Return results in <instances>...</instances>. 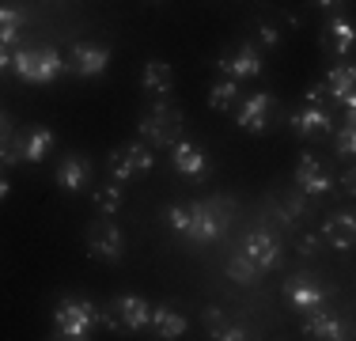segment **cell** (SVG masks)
I'll return each mask as SVG.
<instances>
[{
  "instance_id": "obj_1",
  "label": "cell",
  "mask_w": 356,
  "mask_h": 341,
  "mask_svg": "<svg viewBox=\"0 0 356 341\" xmlns=\"http://www.w3.org/2000/svg\"><path fill=\"white\" fill-rule=\"evenodd\" d=\"M232 209H235V201H227V198L186 201V205H171V209H167V224H171L178 235L193 239V243H213V239H220L227 232Z\"/></svg>"
},
{
  "instance_id": "obj_2",
  "label": "cell",
  "mask_w": 356,
  "mask_h": 341,
  "mask_svg": "<svg viewBox=\"0 0 356 341\" xmlns=\"http://www.w3.org/2000/svg\"><path fill=\"white\" fill-rule=\"evenodd\" d=\"M12 72L23 84H54L57 76L72 72L69 57H61L49 46H31V49H15L12 54Z\"/></svg>"
},
{
  "instance_id": "obj_3",
  "label": "cell",
  "mask_w": 356,
  "mask_h": 341,
  "mask_svg": "<svg viewBox=\"0 0 356 341\" xmlns=\"http://www.w3.org/2000/svg\"><path fill=\"white\" fill-rule=\"evenodd\" d=\"M137 133L148 148H171L175 141L186 136V114L175 106H167V102H159V106H152L137 122Z\"/></svg>"
},
{
  "instance_id": "obj_4",
  "label": "cell",
  "mask_w": 356,
  "mask_h": 341,
  "mask_svg": "<svg viewBox=\"0 0 356 341\" xmlns=\"http://www.w3.org/2000/svg\"><path fill=\"white\" fill-rule=\"evenodd\" d=\"M95 322H99V307H91L88 300H61V307L54 311V338L83 341L91 338Z\"/></svg>"
},
{
  "instance_id": "obj_5",
  "label": "cell",
  "mask_w": 356,
  "mask_h": 341,
  "mask_svg": "<svg viewBox=\"0 0 356 341\" xmlns=\"http://www.w3.org/2000/svg\"><path fill=\"white\" fill-rule=\"evenodd\" d=\"M156 167V152L148 148L144 141H133V144H122V148H114L106 156V170H110V182L125 186L133 182L137 175H144V170Z\"/></svg>"
},
{
  "instance_id": "obj_6",
  "label": "cell",
  "mask_w": 356,
  "mask_h": 341,
  "mask_svg": "<svg viewBox=\"0 0 356 341\" xmlns=\"http://www.w3.org/2000/svg\"><path fill=\"white\" fill-rule=\"evenodd\" d=\"M88 254L99 262H122L125 235L114 224V216H99L95 224H88Z\"/></svg>"
},
{
  "instance_id": "obj_7",
  "label": "cell",
  "mask_w": 356,
  "mask_h": 341,
  "mask_svg": "<svg viewBox=\"0 0 356 341\" xmlns=\"http://www.w3.org/2000/svg\"><path fill=\"white\" fill-rule=\"evenodd\" d=\"M216 68L227 80H254V76H261V49L254 42H239V46L220 54Z\"/></svg>"
},
{
  "instance_id": "obj_8",
  "label": "cell",
  "mask_w": 356,
  "mask_h": 341,
  "mask_svg": "<svg viewBox=\"0 0 356 341\" xmlns=\"http://www.w3.org/2000/svg\"><path fill=\"white\" fill-rule=\"evenodd\" d=\"M273 110H277V99L269 91H254L243 102H235V122L247 133H266L269 122H273Z\"/></svg>"
},
{
  "instance_id": "obj_9",
  "label": "cell",
  "mask_w": 356,
  "mask_h": 341,
  "mask_svg": "<svg viewBox=\"0 0 356 341\" xmlns=\"http://www.w3.org/2000/svg\"><path fill=\"white\" fill-rule=\"evenodd\" d=\"M296 190L307 193V198L334 193V175H330L315 156H300V164H296Z\"/></svg>"
},
{
  "instance_id": "obj_10",
  "label": "cell",
  "mask_w": 356,
  "mask_h": 341,
  "mask_svg": "<svg viewBox=\"0 0 356 341\" xmlns=\"http://www.w3.org/2000/svg\"><path fill=\"white\" fill-rule=\"evenodd\" d=\"M288 125H292V133L296 136H330L334 133V110L330 106H303V110H296L292 118H288Z\"/></svg>"
},
{
  "instance_id": "obj_11",
  "label": "cell",
  "mask_w": 356,
  "mask_h": 341,
  "mask_svg": "<svg viewBox=\"0 0 356 341\" xmlns=\"http://www.w3.org/2000/svg\"><path fill=\"white\" fill-rule=\"evenodd\" d=\"M69 68L76 76H103L110 68V49L106 46H91V42H76L69 49Z\"/></svg>"
},
{
  "instance_id": "obj_12",
  "label": "cell",
  "mask_w": 356,
  "mask_h": 341,
  "mask_svg": "<svg viewBox=\"0 0 356 341\" xmlns=\"http://www.w3.org/2000/svg\"><path fill=\"white\" fill-rule=\"evenodd\" d=\"M171 167L186 178H205L209 175V156H205L201 144H193V141L182 136V141L171 144Z\"/></svg>"
},
{
  "instance_id": "obj_13",
  "label": "cell",
  "mask_w": 356,
  "mask_h": 341,
  "mask_svg": "<svg viewBox=\"0 0 356 341\" xmlns=\"http://www.w3.org/2000/svg\"><path fill=\"white\" fill-rule=\"evenodd\" d=\"M243 254L254 262L258 269H277L284 262V254H281V243H277L269 232H250L247 239H243Z\"/></svg>"
},
{
  "instance_id": "obj_14",
  "label": "cell",
  "mask_w": 356,
  "mask_h": 341,
  "mask_svg": "<svg viewBox=\"0 0 356 341\" xmlns=\"http://www.w3.org/2000/svg\"><path fill=\"white\" fill-rule=\"evenodd\" d=\"M110 307H114V315H118V326H125V330H144L148 326V319H152V303L144 300V296H133V292H125V296H114L110 300Z\"/></svg>"
},
{
  "instance_id": "obj_15",
  "label": "cell",
  "mask_w": 356,
  "mask_h": 341,
  "mask_svg": "<svg viewBox=\"0 0 356 341\" xmlns=\"http://www.w3.org/2000/svg\"><path fill=\"white\" fill-rule=\"evenodd\" d=\"M57 186H61L65 193L91 190V164L80 156V152H69V156L57 164Z\"/></svg>"
},
{
  "instance_id": "obj_16",
  "label": "cell",
  "mask_w": 356,
  "mask_h": 341,
  "mask_svg": "<svg viewBox=\"0 0 356 341\" xmlns=\"http://www.w3.org/2000/svg\"><path fill=\"white\" fill-rule=\"evenodd\" d=\"M322 91H326V102H337V106L349 110L353 118V106H356V95H353V65H334L322 80Z\"/></svg>"
},
{
  "instance_id": "obj_17",
  "label": "cell",
  "mask_w": 356,
  "mask_h": 341,
  "mask_svg": "<svg viewBox=\"0 0 356 341\" xmlns=\"http://www.w3.org/2000/svg\"><path fill=\"white\" fill-rule=\"evenodd\" d=\"M356 239V216L353 212H334V216H326V224H322V243L334 246V251H349Z\"/></svg>"
},
{
  "instance_id": "obj_18",
  "label": "cell",
  "mask_w": 356,
  "mask_h": 341,
  "mask_svg": "<svg viewBox=\"0 0 356 341\" xmlns=\"http://www.w3.org/2000/svg\"><path fill=\"white\" fill-rule=\"evenodd\" d=\"M284 296H288V303H292L296 311H311V307L326 303V288H318L315 280H307V277H292L284 285Z\"/></svg>"
},
{
  "instance_id": "obj_19",
  "label": "cell",
  "mask_w": 356,
  "mask_h": 341,
  "mask_svg": "<svg viewBox=\"0 0 356 341\" xmlns=\"http://www.w3.org/2000/svg\"><path fill=\"white\" fill-rule=\"evenodd\" d=\"M54 144H57V136H54L49 125H31V129L19 136V152H23V159H31V164H42V159L54 152Z\"/></svg>"
},
{
  "instance_id": "obj_20",
  "label": "cell",
  "mask_w": 356,
  "mask_h": 341,
  "mask_svg": "<svg viewBox=\"0 0 356 341\" xmlns=\"http://www.w3.org/2000/svg\"><path fill=\"white\" fill-rule=\"evenodd\" d=\"M303 334H307V338H318V341L349 338V334H345V326H341V319H337V315L318 311V307H311V315L303 319Z\"/></svg>"
},
{
  "instance_id": "obj_21",
  "label": "cell",
  "mask_w": 356,
  "mask_h": 341,
  "mask_svg": "<svg viewBox=\"0 0 356 341\" xmlns=\"http://www.w3.org/2000/svg\"><path fill=\"white\" fill-rule=\"evenodd\" d=\"M353 23L345 19V15H330L326 19V46L334 49L337 57H349L353 54Z\"/></svg>"
},
{
  "instance_id": "obj_22",
  "label": "cell",
  "mask_w": 356,
  "mask_h": 341,
  "mask_svg": "<svg viewBox=\"0 0 356 341\" xmlns=\"http://www.w3.org/2000/svg\"><path fill=\"white\" fill-rule=\"evenodd\" d=\"M152 330H156L159 341H175L186 334V319L178 311H171V307H152Z\"/></svg>"
},
{
  "instance_id": "obj_23",
  "label": "cell",
  "mask_w": 356,
  "mask_h": 341,
  "mask_svg": "<svg viewBox=\"0 0 356 341\" xmlns=\"http://www.w3.org/2000/svg\"><path fill=\"white\" fill-rule=\"evenodd\" d=\"M23 31H27V12L19 4H0V42L15 46Z\"/></svg>"
},
{
  "instance_id": "obj_24",
  "label": "cell",
  "mask_w": 356,
  "mask_h": 341,
  "mask_svg": "<svg viewBox=\"0 0 356 341\" xmlns=\"http://www.w3.org/2000/svg\"><path fill=\"white\" fill-rule=\"evenodd\" d=\"M140 84H144V91H152V95L163 99L167 91H171V84H175L171 65H167V61H148V65H144V72H140Z\"/></svg>"
},
{
  "instance_id": "obj_25",
  "label": "cell",
  "mask_w": 356,
  "mask_h": 341,
  "mask_svg": "<svg viewBox=\"0 0 356 341\" xmlns=\"http://www.w3.org/2000/svg\"><path fill=\"white\" fill-rule=\"evenodd\" d=\"M235 102H239V80H220V84H213V88H209V106L213 110H220V114H224V110H235Z\"/></svg>"
},
{
  "instance_id": "obj_26",
  "label": "cell",
  "mask_w": 356,
  "mask_h": 341,
  "mask_svg": "<svg viewBox=\"0 0 356 341\" xmlns=\"http://www.w3.org/2000/svg\"><path fill=\"white\" fill-rule=\"evenodd\" d=\"M334 136V156L337 159H345V164H353V152H356V133H353V118L341 125V129H334L330 133Z\"/></svg>"
},
{
  "instance_id": "obj_27",
  "label": "cell",
  "mask_w": 356,
  "mask_h": 341,
  "mask_svg": "<svg viewBox=\"0 0 356 341\" xmlns=\"http://www.w3.org/2000/svg\"><path fill=\"white\" fill-rule=\"evenodd\" d=\"M227 277L239 280V285H254V280H258V266H254L247 254H235V258L227 262Z\"/></svg>"
},
{
  "instance_id": "obj_28",
  "label": "cell",
  "mask_w": 356,
  "mask_h": 341,
  "mask_svg": "<svg viewBox=\"0 0 356 341\" xmlns=\"http://www.w3.org/2000/svg\"><path fill=\"white\" fill-rule=\"evenodd\" d=\"M95 205H99V212L103 216H114L118 209H122V186H103V190H95Z\"/></svg>"
},
{
  "instance_id": "obj_29",
  "label": "cell",
  "mask_w": 356,
  "mask_h": 341,
  "mask_svg": "<svg viewBox=\"0 0 356 341\" xmlns=\"http://www.w3.org/2000/svg\"><path fill=\"white\" fill-rule=\"evenodd\" d=\"M303 216H307V193L296 190L292 198H288V201L281 205V220H284V224H300Z\"/></svg>"
},
{
  "instance_id": "obj_30",
  "label": "cell",
  "mask_w": 356,
  "mask_h": 341,
  "mask_svg": "<svg viewBox=\"0 0 356 341\" xmlns=\"http://www.w3.org/2000/svg\"><path fill=\"white\" fill-rule=\"evenodd\" d=\"M213 338L216 341H250L254 334L247 326H227V322H220V326H213Z\"/></svg>"
},
{
  "instance_id": "obj_31",
  "label": "cell",
  "mask_w": 356,
  "mask_h": 341,
  "mask_svg": "<svg viewBox=\"0 0 356 341\" xmlns=\"http://www.w3.org/2000/svg\"><path fill=\"white\" fill-rule=\"evenodd\" d=\"M322 235H300V243H296V251L303 254V258H315V254H322Z\"/></svg>"
},
{
  "instance_id": "obj_32",
  "label": "cell",
  "mask_w": 356,
  "mask_h": 341,
  "mask_svg": "<svg viewBox=\"0 0 356 341\" xmlns=\"http://www.w3.org/2000/svg\"><path fill=\"white\" fill-rule=\"evenodd\" d=\"M8 141H15V125H12V114L0 110V144H8Z\"/></svg>"
},
{
  "instance_id": "obj_33",
  "label": "cell",
  "mask_w": 356,
  "mask_h": 341,
  "mask_svg": "<svg viewBox=\"0 0 356 341\" xmlns=\"http://www.w3.org/2000/svg\"><path fill=\"white\" fill-rule=\"evenodd\" d=\"M303 99H307L311 106H330V102H326V91H322V84H315V88H307V91H303Z\"/></svg>"
},
{
  "instance_id": "obj_34",
  "label": "cell",
  "mask_w": 356,
  "mask_h": 341,
  "mask_svg": "<svg viewBox=\"0 0 356 341\" xmlns=\"http://www.w3.org/2000/svg\"><path fill=\"white\" fill-rule=\"evenodd\" d=\"M261 42H266V46H281V31L273 27V23H261Z\"/></svg>"
},
{
  "instance_id": "obj_35",
  "label": "cell",
  "mask_w": 356,
  "mask_h": 341,
  "mask_svg": "<svg viewBox=\"0 0 356 341\" xmlns=\"http://www.w3.org/2000/svg\"><path fill=\"white\" fill-rule=\"evenodd\" d=\"M334 182H341V193H345V198H353V190H356V175H353V167L345 170L341 178H334Z\"/></svg>"
},
{
  "instance_id": "obj_36",
  "label": "cell",
  "mask_w": 356,
  "mask_h": 341,
  "mask_svg": "<svg viewBox=\"0 0 356 341\" xmlns=\"http://www.w3.org/2000/svg\"><path fill=\"white\" fill-rule=\"evenodd\" d=\"M0 72H12V46L0 42Z\"/></svg>"
},
{
  "instance_id": "obj_37",
  "label": "cell",
  "mask_w": 356,
  "mask_h": 341,
  "mask_svg": "<svg viewBox=\"0 0 356 341\" xmlns=\"http://www.w3.org/2000/svg\"><path fill=\"white\" fill-rule=\"evenodd\" d=\"M341 4H345V0H315V8H322V12H326V15H334L337 8H341Z\"/></svg>"
},
{
  "instance_id": "obj_38",
  "label": "cell",
  "mask_w": 356,
  "mask_h": 341,
  "mask_svg": "<svg viewBox=\"0 0 356 341\" xmlns=\"http://www.w3.org/2000/svg\"><path fill=\"white\" fill-rule=\"evenodd\" d=\"M8 193H12V182H8V175H0V201H4Z\"/></svg>"
},
{
  "instance_id": "obj_39",
  "label": "cell",
  "mask_w": 356,
  "mask_h": 341,
  "mask_svg": "<svg viewBox=\"0 0 356 341\" xmlns=\"http://www.w3.org/2000/svg\"><path fill=\"white\" fill-rule=\"evenodd\" d=\"M152 4H163V0H152Z\"/></svg>"
}]
</instances>
